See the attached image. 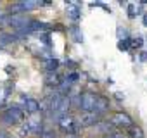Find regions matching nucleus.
I'll return each instance as SVG.
<instances>
[{
    "mask_svg": "<svg viewBox=\"0 0 147 138\" xmlns=\"http://www.w3.org/2000/svg\"><path fill=\"white\" fill-rule=\"evenodd\" d=\"M95 102H97V95L92 92H85L80 95V109L83 112H94Z\"/></svg>",
    "mask_w": 147,
    "mask_h": 138,
    "instance_id": "1",
    "label": "nucleus"
},
{
    "mask_svg": "<svg viewBox=\"0 0 147 138\" xmlns=\"http://www.w3.org/2000/svg\"><path fill=\"white\" fill-rule=\"evenodd\" d=\"M59 128L64 131V133H67V135H71V133H76L78 131V128H80V123H75V119H73L71 116H62V117H59Z\"/></svg>",
    "mask_w": 147,
    "mask_h": 138,
    "instance_id": "2",
    "label": "nucleus"
},
{
    "mask_svg": "<svg viewBox=\"0 0 147 138\" xmlns=\"http://www.w3.org/2000/svg\"><path fill=\"white\" fill-rule=\"evenodd\" d=\"M111 123L114 126H121V128H130L131 126V117L126 114V112H114L113 117H111Z\"/></svg>",
    "mask_w": 147,
    "mask_h": 138,
    "instance_id": "3",
    "label": "nucleus"
},
{
    "mask_svg": "<svg viewBox=\"0 0 147 138\" xmlns=\"http://www.w3.org/2000/svg\"><path fill=\"white\" fill-rule=\"evenodd\" d=\"M100 121V116L95 114V112H83L82 117H80V126H95L99 124Z\"/></svg>",
    "mask_w": 147,
    "mask_h": 138,
    "instance_id": "4",
    "label": "nucleus"
},
{
    "mask_svg": "<svg viewBox=\"0 0 147 138\" xmlns=\"http://www.w3.org/2000/svg\"><path fill=\"white\" fill-rule=\"evenodd\" d=\"M69 107H71V98L66 97V95H62V97H61V102H59V105H57V109H55V112H54V116H57V117L66 116V112L69 111Z\"/></svg>",
    "mask_w": 147,
    "mask_h": 138,
    "instance_id": "5",
    "label": "nucleus"
},
{
    "mask_svg": "<svg viewBox=\"0 0 147 138\" xmlns=\"http://www.w3.org/2000/svg\"><path fill=\"white\" fill-rule=\"evenodd\" d=\"M26 126H28L30 133L40 135V133H42V117H38L36 114H33V117H30V119L26 121Z\"/></svg>",
    "mask_w": 147,
    "mask_h": 138,
    "instance_id": "6",
    "label": "nucleus"
},
{
    "mask_svg": "<svg viewBox=\"0 0 147 138\" xmlns=\"http://www.w3.org/2000/svg\"><path fill=\"white\" fill-rule=\"evenodd\" d=\"M109 111V100L106 98V97H100V95H97V102H95V107H94V112L95 114H104V112H107Z\"/></svg>",
    "mask_w": 147,
    "mask_h": 138,
    "instance_id": "7",
    "label": "nucleus"
},
{
    "mask_svg": "<svg viewBox=\"0 0 147 138\" xmlns=\"http://www.w3.org/2000/svg\"><path fill=\"white\" fill-rule=\"evenodd\" d=\"M23 100H24V109H26L30 114H36V112L40 111V102H38V100H35V98H26V97H23Z\"/></svg>",
    "mask_w": 147,
    "mask_h": 138,
    "instance_id": "8",
    "label": "nucleus"
},
{
    "mask_svg": "<svg viewBox=\"0 0 147 138\" xmlns=\"http://www.w3.org/2000/svg\"><path fill=\"white\" fill-rule=\"evenodd\" d=\"M7 112H9L18 123H23V119H24V111H23L19 105H11V107L7 109Z\"/></svg>",
    "mask_w": 147,
    "mask_h": 138,
    "instance_id": "9",
    "label": "nucleus"
},
{
    "mask_svg": "<svg viewBox=\"0 0 147 138\" xmlns=\"http://www.w3.org/2000/svg\"><path fill=\"white\" fill-rule=\"evenodd\" d=\"M66 12H67V16H69L73 21H78V19H80V16H82L80 7H78L76 4H69V5L66 7Z\"/></svg>",
    "mask_w": 147,
    "mask_h": 138,
    "instance_id": "10",
    "label": "nucleus"
},
{
    "mask_svg": "<svg viewBox=\"0 0 147 138\" xmlns=\"http://www.w3.org/2000/svg\"><path fill=\"white\" fill-rule=\"evenodd\" d=\"M18 40L16 35H9V33H0V47H7L11 43H14Z\"/></svg>",
    "mask_w": 147,
    "mask_h": 138,
    "instance_id": "11",
    "label": "nucleus"
},
{
    "mask_svg": "<svg viewBox=\"0 0 147 138\" xmlns=\"http://www.w3.org/2000/svg\"><path fill=\"white\" fill-rule=\"evenodd\" d=\"M40 5V2H33V0H23L19 2V7H21V12H28V11H33Z\"/></svg>",
    "mask_w": 147,
    "mask_h": 138,
    "instance_id": "12",
    "label": "nucleus"
},
{
    "mask_svg": "<svg viewBox=\"0 0 147 138\" xmlns=\"http://www.w3.org/2000/svg\"><path fill=\"white\" fill-rule=\"evenodd\" d=\"M0 123L2 124H5V126H14V124H18V121L5 111V112H2V116H0Z\"/></svg>",
    "mask_w": 147,
    "mask_h": 138,
    "instance_id": "13",
    "label": "nucleus"
},
{
    "mask_svg": "<svg viewBox=\"0 0 147 138\" xmlns=\"http://www.w3.org/2000/svg\"><path fill=\"white\" fill-rule=\"evenodd\" d=\"M128 135L131 136V138H144V131H142V128L140 126H130L128 128Z\"/></svg>",
    "mask_w": 147,
    "mask_h": 138,
    "instance_id": "14",
    "label": "nucleus"
},
{
    "mask_svg": "<svg viewBox=\"0 0 147 138\" xmlns=\"http://www.w3.org/2000/svg\"><path fill=\"white\" fill-rule=\"evenodd\" d=\"M99 129H100L102 133H106V136H107L109 133H113V131L116 129V126H114L113 123H99Z\"/></svg>",
    "mask_w": 147,
    "mask_h": 138,
    "instance_id": "15",
    "label": "nucleus"
},
{
    "mask_svg": "<svg viewBox=\"0 0 147 138\" xmlns=\"http://www.w3.org/2000/svg\"><path fill=\"white\" fill-rule=\"evenodd\" d=\"M45 67H47L49 73H55L57 67H59V60H57V59H49V60L45 62Z\"/></svg>",
    "mask_w": 147,
    "mask_h": 138,
    "instance_id": "16",
    "label": "nucleus"
},
{
    "mask_svg": "<svg viewBox=\"0 0 147 138\" xmlns=\"http://www.w3.org/2000/svg\"><path fill=\"white\" fill-rule=\"evenodd\" d=\"M59 83H61V78H59L55 73H49V74H47V85H50V86H59Z\"/></svg>",
    "mask_w": 147,
    "mask_h": 138,
    "instance_id": "17",
    "label": "nucleus"
},
{
    "mask_svg": "<svg viewBox=\"0 0 147 138\" xmlns=\"http://www.w3.org/2000/svg\"><path fill=\"white\" fill-rule=\"evenodd\" d=\"M69 31H71L73 40H75V42H78V43H80V42H83V35H82V31H80V28H78V26H73Z\"/></svg>",
    "mask_w": 147,
    "mask_h": 138,
    "instance_id": "18",
    "label": "nucleus"
},
{
    "mask_svg": "<svg viewBox=\"0 0 147 138\" xmlns=\"http://www.w3.org/2000/svg\"><path fill=\"white\" fill-rule=\"evenodd\" d=\"M71 85H73V83H69L67 80H66V81H61V83H59V90H61V95H64V93H66V92L71 88Z\"/></svg>",
    "mask_w": 147,
    "mask_h": 138,
    "instance_id": "19",
    "label": "nucleus"
},
{
    "mask_svg": "<svg viewBox=\"0 0 147 138\" xmlns=\"http://www.w3.org/2000/svg\"><path fill=\"white\" fill-rule=\"evenodd\" d=\"M130 45L138 48V47H142V45H144V40H142L140 36H137V38H130Z\"/></svg>",
    "mask_w": 147,
    "mask_h": 138,
    "instance_id": "20",
    "label": "nucleus"
},
{
    "mask_svg": "<svg viewBox=\"0 0 147 138\" xmlns=\"http://www.w3.org/2000/svg\"><path fill=\"white\" fill-rule=\"evenodd\" d=\"M128 47H130V38L118 42V48H119V50H128Z\"/></svg>",
    "mask_w": 147,
    "mask_h": 138,
    "instance_id": "21",
    "label": "nucleus"
},
{
    "mask_svg": "<svg viewBox=\"0 0 147 138\" xmlns=\"http://www.w3.org/2000/svg\"><path fill=\"white\" fill-rule=\"evenodd\" d=\"M78 80H80V74H78V73H71V74L67 76V81H69V83H75V81H78Z\"/></svg>",
    "mask_w": 147,
    "mask_h": 138,
    "instance_id": "22",
    "label": "nucleus"
},
{
    "mask_svg": "<svg viewBox=\"0 0 147 138\" xmlns=\"http://www.w3.org/2000/svg\"><path fill=\"white\" fill-rule=\"evenodd\" d=\"M135 16H137V12H135V7L130 4V5H128V17H130V19H133Z\"/></svg>",
    "mask_w": 147,
    "mask_h": 138,
    "instance_id": "23",
    "label": "nucleus"
},
{
    "mask_svg": "<svg viewBox=\"0 0 147 138\" xmlns=\"http://www.w3.org/2000/svg\"><path fill=\"white\" fill-rule=\"evenodd\" d=\"M43 138H57V136H55V133H52V131H47V133H43Z\"/></svg>",
    "mask_w": 147,
    "mask_h": 138,
    "instance_id": "24",
    "label": "nucleus"
},
{
    "mask_svg": "<svg viewBox=\"0 0 147 138\" xmlns=\"http://www.w3.org/2000/svg\"><path fill=\"white\" fill-rule=\"evenodd\" d=\"M0 138H12L7 131H4V129H0Z\"/></svg>",
    "mask_w": 147,
    "mask_h": 138,
    "instance_id": "25",
    "label": "nucleus"
},
{
    "mask_svg": "<svg viewBox=\"0 0 147 138\" xmlns=\"http://www.w3.org/2000/svg\"><path fill=\"white\" fill-rule=\"evenodd\" d=\"M42 40H43V43H47V45L50 43V40H49V35H43V36H42Z\"/></svg>",
    "mask_w": 147,
    "mask_h": 138,
    "instance_id": "26",
    "label": "nucleus"
},
{
    "mask_svg": "<svg viewBox=\"0 0 147 138\" xmlns=\"http://www.w3.org/2000/svg\"><path fill=\"white\" fill-rule=\"evenodd\" d=\"M114 95H116V98H118V100H123V98H125V95H123L121 92H118V93H114Z\"/></svg>",
    "mask_w": 147,
    "mask_h": 138,
    "instance_id": "27",
    "label": "nucleus"
},
{
    "mask_svg": "<svg viewBox=\"0 0 147 138\" xmlns=\"http://www.w3.org/2000/svg\"><path fill=\"white\" fill-rule=\"evenodd\" d=\"M140 60H147V52H140Z\"/></svg>",
    "mask_w": 147,
    "mask_h": 138,
    "instance_id": "28",
    "label": "nucleus"
},
{
    "mask_svg": "<svg viewBox=\"0 0 147 138\" xmlns=\"http://www.w3.org/2000/svg\"><path fill=\"white\" fill-rule=\"evenodd\" d=\"M142 23H144V26H147V14H144V17H142Z\"/></svg>",
    "mask_w": 147,
    "mask_h": 138,
    "instance_id": "29",
    "label": "nucleus"
},
{
    "mask_svg": "<svg viewBox=\"0 0 147 138\" xmlns=\"http://www.w3.org/2000/svg\"><path fill=\"white\" fill-rule=\"evenodd\" d=\"M66 138H76V136H75V135H69V136H66Z\"/></svg>",
    "mask_w": 147,
    "mask_h": 138,
    "instance_id": "30",
    "label": "nucleus"
}]
</instances>
